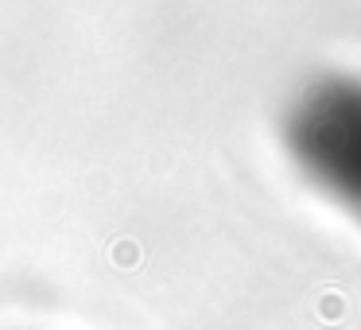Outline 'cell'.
I'll return each instance as SVG.
<instances>
[{
  "label": "cell",
  "instance_id": "cell-1",
  "mask_svg": "<svg viewBox=\"0 0 361 330\" xmlns=\"http://www.w3.org/2000/svg\"><path fill=\"white\" fill-rule=\"evenodd\" d=\"M295 164L334 202L361 218V82L330 78L311 86L288 113Z\"/></svg>",
  "mask_w": 361,
  "mask_h": 330
}]
</instances>
